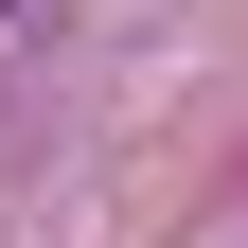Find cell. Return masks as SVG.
I'll use <instances>...</instances> for the list:
<instances>
[{"mask_svg": "<svg viewBox=\"0 0 248 248\" xmlns=\"http://www.w3.org/2000/svg\"><path fill=\"white\" fill-rule=\"evenodd\" d=\"M18 18H36V0H0V36H18Z\"/></svg>", "mask_w": 248, "mask_h": 248, "instance_id": "6da1fadb", "label": "cell"}]
</instances>
